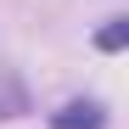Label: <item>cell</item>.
Segmentation results:
<instances>
[{"label": "cell", "instance_id": "obj_1", "mask_svg": "<svg viewBox=\"0 0 129 129\" xmlns=\"http://www.w3.org/2000/svg\"><path fill=\"white\" fill-rule=\"evenodd\" d=\"M51 129H107V112L95 101H68L62 112H51Z\"/></svg>", "mask_w": 129, "mask_h": 129}, {"label": "cell", "instance_id": "obj_2", "mask_svg": "<svg viewBox=\"0 0 129 129\" xmlns=\"http://www.w3.org/2000/svg\"><path fill=\"white\" fill-rule=\"evenodd\" d=\"M123 39H129V23H123V17H112V23L95 34V45H101V51H123Z\"/></svg>", "mask_w": 129, "mask_h": 129}]
</instances>
